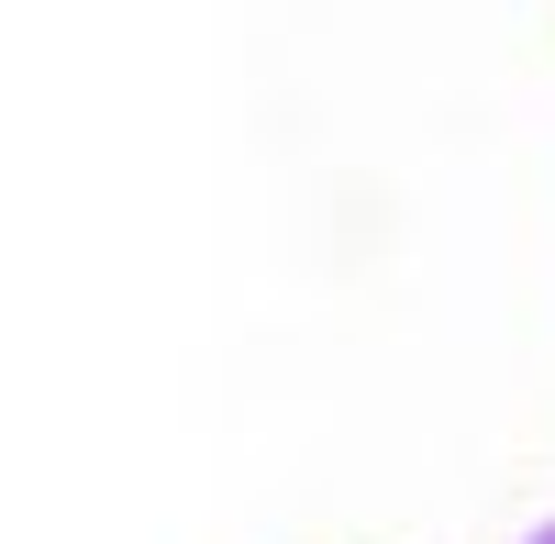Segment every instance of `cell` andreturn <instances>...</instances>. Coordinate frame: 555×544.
I'll list each match as a JSON object with an SVG mask.
<instances>
[{
	"label": "cell",
	"instance_id": "6da1fadb",
	"mask_svg": "<svg viewBox=\"0 0 555 544\" xmlns=\"http://www.w3.org/2000/svg\"><path fill=\"white\" fill-rule=\"evenodd\" d=\"M533 544H555V522H544V533H533Z\"/></svg>",
	"mask_w": 555,
	"mask_h": 544
}]
</instances>
